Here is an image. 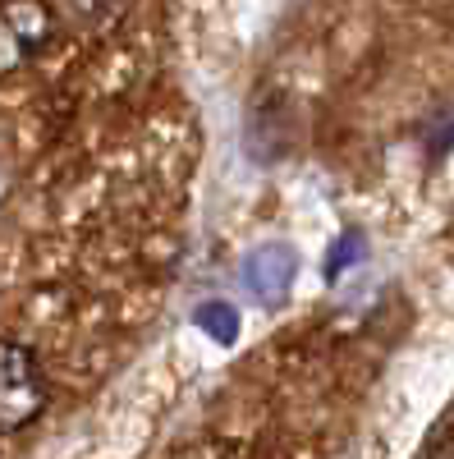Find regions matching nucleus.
Returning <instances> with one entry per match:
<instances>
[{"label":"nucleus","mask_w":454,"mask_h":459,"mask_svg":"<svg viewBox=\"0 0 454 459\" xmlns=\"http://www.w3.org/2000/svg\"><path fill=\"white\" fill-rule=\"evenodd\" d=\"M47 409V377L28 344L0 340V437L23 432Z\"/></svg>","instance_id":"f257e3e1"},{"label":"nucleus","mask_w":454,"mask_h":459,"mask_svg":"<svg viewBox=\"0 0 454 459\" xmlns=\"http://www.w3.org/2000/svg\"><path fill=\"white\" fill-rule=\"evenodd\" d=\"M56 37V10L47 0H0V74L23 69Z\"/></svg>","instance_id":"f03ea898"},{"label":"nucleus","mask_w":454,"mask_h":459,"mask_svg":"<svg viewBox=\"0 0 454 459\" xmlns=\"http://www.w3.org/2000/svg\"><path fill=\"white\" fill-rule=\"evenodd\" d=\"M294 281H298V253L289 244H257L239 266V285L248 290L253 303H261V308H276V303L294 290Z\"/></svg>","instance_id":"7ed1b4c3"},{"label":"nucleus","mask_w":454,"mask_h":459,"mask_svg":"<svg viewBox=\"0 0 454 459\" xmlns=\"http://www.w3.org/2000/svg\"><path fill=\"white\" fill-rule=\"evenodd\" d=\"M193 322L216 344H235L239 340V313H235V303H202V308L193 313Z\"/></svg>","instance_id":"20e7f679"},{"label":"nucleus","mask_w":454,"mask_h":459,"mask_svg":"<svg viewBox=\"0 0 454 459\" xmlns=\"http://www.w3.org/2000/svg\"><path fill=\"white\" fill-rule=\"evenodd\" d=\"M363 257H367V239L358 235V230H349V235H339V239H335V248L326 253V276H330V281H339V276H345L349 266H358Z\"/></svg>","instance_id":"39448f33"},{"label":"nucleus","mask_w":454,"mask_h":459,"mask_svg":"<svg viewBox=\"0 0 454 459\" xmlns=\"http://www.w3.org/2000/svg\"><path fill=\"white\" fill-rule=\"evenodd\" d=\"M427 459H454V423H450V428L436 437V446L427 450Z\"/></svg>","instance_id":"423d86ee"},{"label":"nucleus","mask_w":454,"mask_h":459,"mask_svg":"<svg viewBox=\"0 0 454 459\" xmlns=\"http://www.w3.org/2000/svg\"><path fill=\"white\" fill-rule=\"evenodd\" d=\"M69 5L79 10V14H97V10H106V5H110V0H69Z\"/></svg>","instance_id":"0eeeda50"}]
</instances>
